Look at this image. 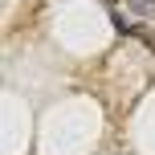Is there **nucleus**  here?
Masks as SVG:
<instances>
[{
	"label": "nucleus",
	"instance_id": "f03ea898",
	"mask_svg": "<svg viewBox=\"0 0 155 155\" xmlns=\"http://www.w3.org/2000/svg\"><path fill=\"white\" fill-rule=\"evenodd\" d=\"M135 8H139V12H155V0H131Z\"/></svg>",
	"mask_w": 155,
	"mask_h": 155
},
{
	"label": "nucleus",
	"instance_id": "f257e3e1",
	"mask_svg": "<svg viewBox=\"0 0 155 155\" xmlns=\"http://www.w3.org/2000/svg\"><path fill=\"white\" fill-rule=\"evenodd\" d=\"M110 21H114V29H118V33H135V25H131V21H127V16H123V12H114V16H110Z\"/></svg>",
	"mask_w": 155,
	"mask_h": 155
}]
</instances>
